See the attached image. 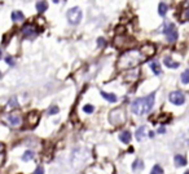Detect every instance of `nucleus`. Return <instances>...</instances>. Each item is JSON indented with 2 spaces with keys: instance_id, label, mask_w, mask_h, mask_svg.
Here are the masks:
<instances>
[{
  "instance_id": "27",
  "label": "nucleus",
  "mask_w": 189,
  "mask_h": 174,
  "mask_svg": "<svg viewBox=\"0 0 189 174\" xmlns=\"http://www.w3.org/2000/svg\"><path fill=\"white\" fill-rule=\"evenodd\" d=\"M97 43H99V45H100V47H106V41H105L104 39H101V38H100V39L97 40Z\"/></svg>"
},
{
  "instance_id": "18",
  "label": "nucleus",
  "mask_w": 189,
  "mask_h": 174,
  "mask_svg": "<svg viewBox=\"0 0 189 174\" xmlns=\"http://www.w3.org/2000/svg\"><path fill=\"white\" fill-rule=\"evenodd\" d=\"M119 139L123 142V143H130L131 141V133L128 132V130H125V132H122L119 134Z\"/></svg>"
},
{
  "instance_id": "15",
  "label": "nucleus",
  "mask_w": 189,
  "mask_h": 174,
  "mask_svg": "<svg viewBox=\"0 0 189 174\" xmlns=\"http://www.w3.org/2000/svg\"><path fill=\"white\" fill-rule=\"evenodd\" d=\"M101 96H103V98H105V99L108 101V102H112V103L117 102V96H115V94H113V93L101 92Z\"/></svg>"
},
{
  "instance_id": "32",
  "label": "nucleus",
  "mask_w": 189,
  "mask_h": 174,
  "mask_svg": "<svg viewBox=\"0 0 189 174\" xmlns=\"http://www.w3.org/2000/svg\"><path fill=\"white\" fill-rule=\"evenodd\" d=\"M3 148H4V147H3V144L0 143V151H3Z\"/></svg>"
},
{
  "instance_id": "21",
  "label": "nucleus",
  "mask_w": 189,
  "mask_h": 174,
  "mask_svg": "<svg viewBox=\"0 0 189 174\" xmlns=\"http://www.w3.org/2000/svg\"><path fill=\"white\" fill-rule=\"evenodd\" d=\"M181 83L189 84V70H185L183 74H181Z\"/></svg>"
},
{
  "instance_id": "6",
  "label": "nucleus",
  "mask_w": 189,
  "mask_h": 174,
  "mask_svg": "<svg viewBox=\"0 0 189 174\" xmlns=\"http://www.w3.org/2000/svg\"><path fill=\"white\" fill-rule=\"evenodd\" d=\"M169 99H170V102L174 103V105H176V106H180V105H183L185 102V96H184V93L183 92H172L170 93V96H169Z\"/></svg>"
},
{
  "instance_id": "28",
  "label": "nucleus",
  "mask_w": 189,
  "mask_h": 174,
  "mask_svg": "<svg viewBox=\"0 0 189 174\" xmlns=\"http://www.w3.org/2000/svg\"><path fill=\"white\" fill-rule=\"evenodd\" d=\"M9 106H11V107H17V106H18V103L16 102V98H12V99H11Z\"/></svg>"
},
{
  "instance_id": "17",
  "label": "nucleus",
  "mask_w": 189,
  "mask_h": 174,
  "mask_svg": "<svg viewBox=\"0 0 189 174\" xmlns=\"http://www.w3.org/2000/svg\"><path fill=\"white\" fill-rule=\"evenodd\" d=\"M12 19L14 21V22H20V21H24V19H25V16H24L22 12L14 10V12L12 13Z\"/></svg>"
},
{
  "instance_id": "9",
  "label": "nucleus",
  "mask_w": 189,
  "mask_h": 174,
  "mask_svg": "<svg viewBox=\"0 0 189 174\" xmlns=\"http://www.w3.org/2000/svg\"><path fill=\"white\" fill-rule=\"evenodd\" d=\"M8 121L12 126H20L21 122H22V119H21L20 115H16V114H11L8 116Z\"/></svg>"
},
{
  "instance_id": "24",
  "label": "nucleus",
  "mask_w": 189,
  "mask_h": 174,
  "mask_svg": "<svg viewBox=\"0 0 189 174\" xmlns=\"http://www.w3.org/2000/svg\"><path fill=\"white\" fill-rule=\"evenodd\" d=\"M83 111H84L86 114H92V112L94 111V107H93L92 105H86V106L83 107Z\"/></svg>"
},
{
  "instance_id": "12",
  "label": "nucleus",
  "mask_w": 189,
  "mask_h": 174,
  "mask_svg": "<svg viewBox=\"0 0 189 174\" xmlns=\"http://www.w3.org/2000/svg\"><path fill=\"white\" fill-rule=\"evenodd\" d=\"M136 139L137 141H143L145 138V135H147V126H140L139 129L136 130Z\"/></svg>"
},
{
  "instance_id": "14",
  "label": "nucleus",
  "mask_w": 189,
  "mask_h": 174,
  "mask_svg": "<svg viewBox=\"0 0 189 174\" xmlns=\"http://www.w3.org/2000/svg\"><path fill=\"white\" fill-rule=\"evenodd\" d=\"M163 63L166 64L167 67H170V68H178V67H179V63L175 62V61H174L172 58H170V57H166L165 60H163Z\"/></svg>"
},
{
  "instance_id": "30",
  "label": "nucleus",
  "mask_w": 189,
  "mask_h": 174,
  "mask_svg": "<svg viewBox=\"0 0 189 174\" xmlns=\"http://www.w3.org/2000/svg\"><path fill=\"white\" fill-rule=\"evenodd\" d=\"M166 132V129H165V126H161V128H159L158 129V133H161V134H163Z\"/></svg>"
},
{
  "instance_id": "13",
  "label": "nucleus",
  "mask_w": 189,
  "mask_h": 174,
  "mask_svg": "<svg viewBox=\"0 0 189 174\" xmlns=\"http://www.w3.org/2000/svg\"><path fill=\"white\" fill-rule=\"evenodd\" d=\"M47 9H48V3L46 0H40V2L36 3V10L39 13H44Z\"/></svg>"
},
{
  "instance_id": "20",
  "label": "nucleus",
  "mask_w": 189,
  "mask_h": 174,
  "mask_svg": "<svg viewBox=\"0 0 189 174\" xmlns=\"http://www.w3.org/2000/svg\"><path fill=\"white\" fill-rule=\"evenodd\" d=\"M34 152L33 151H26L25 154H24V156H22V160L24 161H29V160H33L34 159Z\"/></svg>"
},
{
  "instance_id": "2",
  "label": "nucleus",
  "mask_w": 189,
  "mask_h": 174,
  "mask_svg": "<svg viewBox=\"0 0 189 174\" xmlns=\"http://www.w3.org/2000/svg\"><path fill=\"white\" fill-rule=\"evenodd\" d=\"M154 98H156V94L152 93L147 97L136 99L132 102V105H131V110H132V112L135 115H139V116L148 114L154 106Z\"/></svg>"
},
{
  "instance_id": "16",
  "label": "nucleus",
  "mask_w": 189,
  "mask_h": 174,
  "mask_svg": "<svg viewBox=\"0 0 189 174\" xmlns=\"http://www.w3.org/2000/svg\"><path fill=\"white\" fill-rule=\"evenodd\" d=\"M174 161H175L176 166H184V165H187V159L183 155H176L175 157H174Z\"/></svg>"
},
{
  "instance_id": "23",
  "label": "nucleus",
  "mask_w": 189,
  "mask_h": 174,
  "mask_svg": "<svg viewBox=\"0 0 189 174\" xmlns=\"http://www.w3.org/2000/svg\"><path fill=\"white\" fill-rule=\"evenodd\" d=\"M143 168H144V164H143V161H141V160H136V161L134 163V165H132V169H134V170L143 169Z\"/></svg>"
},
{
  "instance_id": "22",
  "label": "nucleus",
  "mask_w": 189,
  "mask_h": 174,
  "mask_svg": "<svg viewBox=\"0 0 189 174\" xmlns=\"http://www.w3.org/2000/svg\"><path fill=\"white\" fill-rule=\"evenodd\" d=\"M150 174H163V169L159 165H154L153 169H152V172H150Z\"/></svg>"
},
{
  "instance_id": "8",
  "label": "nucleus",
  "mask_w": 189,
  "mask_h": 174,
  "mask_svg": "<svg viewBox=\"0 0 189 174\" xmlns=\"http://www.w3.org/2000/svg\"><path fill=\"white\" fill-rule=\"evenodd\" d=\"M180 19L185 22V21H189V0H185L183 3V9H181L180 13Z\"/></svg>"
},
{
  "instance_id": "19",
  "label": "nucleus",
  "mask_w": 189,
  "mask_h": 174,
  "mask_svg": "<svg viewBox=\"0 0 189 174\" xmlns=\"http://www.w3.org/2000/svg\"><path fill=\"white\" fill-rule=\"evenodd\" d=\"M167 9H169V6H167V4L165 3H159L158 5V13H159V16H165V14L167 13Z\"/></svg>"
},
{
  "instance_id": "11",
  "label": "nucleus",
  "mask_w": 189,
  "mask_h": 174,
  "mask_svg": "<svg viewBox=\"0 0 189 174\" xmlns=\"http://www.w3.org/2000/svg\"><path fill=\"white\" fill-rule=\"evenodd\" d=\"M141 50H143V53L147 56V57H150V56H153L154 54V52H156V48L152 45V44H147V45H144L143 48H141Z\"/></svg>"
},
{
  "instance_id": "4",
  "label": "nucleus",
  "mask_w": 189,
  "mask_h": 174,
  "mask_svg": "<svg viewBox=\"0 0 189 174\" xmlns=\"http://www.w3.org/2000/svg\"><path fill=\"white\" fill-rule=\"evenodd\" d=\"M163 34L166 35L169 43H175L178 40V30L174 23H166L163 27Z\"/></svg>"
},
{
  "instance_id": "10",
  "label": "nucleus",
  "mask_w": 189,
  "mask_h": 174,
  "mask_svg": "<svg viewBox=\"0 0 189 174\" xmlns=\"http://www.w3.org/2000/svg\"><path fill=\"white\" fill-rule=\"evenodd\" d=\"M149 67L152 68L154 75H161L162 74V70H161V66H159V63L157 61H152L149 62Z\"/></svg>"
},
{
  "instance_id": "29",
  "label": "nucleus",
  "mask_w": 189,
  "mask_h": 174,
  "mask_svg": "<svg viewBox=\"0 0 189 174\" xmlns=\"http://www.w3.org/2000/svg\"><path fill=\"white\" fill-rule=\"evenodd\" d=\"M34 174H44V169L42 168V166H38V169L35 170V173Z\"/></svg>"
},
{
  "instance_id": "25",
  "label": "nucleus",
  "mask_w": 189,
  "mask_h": 174,
  "mask_svg": "<svg viewBox=\"0 0 189 174\" xmlns=\"http://www.w3.org/2000/svg\"><path fill=\"white\" fill-rule=\"evenodd\" d=\"M57 112H59V107H57V106H52V107H51L49 110H48V114H49V115H56Z\"/></svg>"
},
{
  "instance_id": "26",
  "label": "nucleus",
  "mask_w": 189,
  "mask_h": 174,
  "mask_svg": "<svg viewBox=\"0 0 189 174\" xmlns=\"http://www.w3.org/2000/svg\"><path fill=\"white\" fill-rule=\"evenodd\" d=\"M5 62L9 64V66H14V60H13V57H11V56H8L5 58Z\"/></svg>"
},
{
  "instance_id": "5",
  "label": "nucleus",
  "mask_w": 189,
  "mask_h": 174,
  "mask_svg": "<svg viewBox=\"0 0 189 174\" xmlns=\"http://www.w3.org/2000/svg\"><path fill=\"white\" fill-rule=\"evenodd\" d=\"M125 111H122L121 108H117V110L112 111L110 114V121L114 125H119L122 122H125Z\"/></svg>"
},
{
  "instance_id": "33",
  "label": "nucleus",
  "mask_w": 189,
  "mask_h": 174,
  "mask_svg": "<svg viewBox=\"0 0 189 174\" xmlns=\"http://www.w3.org/2000/svg\"><path fill=\"white\" fill-rule=\"evenodd\" d=\"M2 57H3V52H2V50H0V60H2Z\"/></svg>"
},
{
  "instance_id": "34",
  "label": "nucleus",
  "mask_w": 189,
  "mask_h": 174,
  "mask_svg": "<svg viewBox=\"0 0 189 174\" xmlns=\"http://www.w3.org/2000/svg\"><path fill=\"white\" fill-rule=\"evenodd\" d=\"M184 174H189V170H187V172H185V173H184Z\"/></svg>"
},
{
  "instance_id": "7",
  "label": "nucleus",
  "mask_w": 189,
  "mask_h": 174,
  "mask_svg": "<svg viewBox=\"0 0 189 174\" xmlns=\"http://www.w3.org/2000/svg\"><path fill=\"white\" fill-rule=\"evenodd\" d=\"M39 32L38 27H36L35 25H26L22 27V35L25 36V38H34V36H36Z\"/></svg>"
},
{
  "instance_id": "3",
  "label": "nucleus",
  "mask_w": 189,
  "mask_h": 174,
  "mask_svg": "<svg viewBox=\"0 0 189 174\" xmlns=\"http://www.w3.org/2000/svg\"><path fill=\"white\" fill-rule=\"evenodd\" d=\"M68 21L70 25H78L79 22L82 21V17H83V13H82V9L79 8V6H74V8H71L68 10Z\"/></svg>"
},
{
  "instance_id": "31",
  "label": "nucleus",
  "mask_w": 189,
  "mask_h": 174,
  "mask_svg": "<svg viewBox=\"0 0 189 174\" xmlns=\"http://www.w3.org/2000/svg\"><path fill=\"white\" fill-rule=\"evenodd\" d=\"M149 137L152 138V137H154V132H149Z\"/></svg>"
},
{
  "instance_id": "1",
  "label": "nucleus",
  "mask_w": 189,
  "mask_h": 174,
  "mask_svg": "<svg viewBox=\"0 0 189 174\" xmlns=\"http://www.w3.org/2000/svg\"><path fill=\"white\" fill-rule=\"evenodd\" d=\"M147 56L143 53L141 49H132V50H127L126 53H123L117 63V67L119 70H130L136 67L137 64H140L147 60Z\"/></svg>"
}]
</instances>
